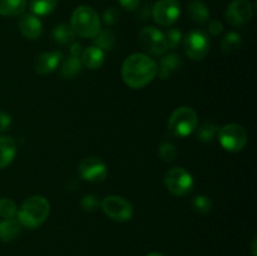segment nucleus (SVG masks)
Returning <instances> with one entry per match:
<instances>
[{"label":"nucleus","instance_id":"f8f14e48","mask_svg":"<svg viewBox=\"0 0 257 256\" xmlns=\"http://www.w3.org/2000/svg\"><path fill=\"white\" fill-rule=\"evenodd\" d=\"M79 173L82 178L92 183H99L105 180L108 170L105 163L98 157H87L79 163Z\"/></svg>","mask_w":257,"mask_h":256},{"label":"nucleus","instance_id":"9b49d317","mask_svg":"<svg viewBox=\"0 0 257 256\" xmlns=\"http://www.w3.org/2000/svg\"><path fill=\"white\" fill-rule=\"evenodd\" d=\"M253 9L248 0H233L226 9V20L235 28H241L252 19Z\"/></svg>","mask_w":257,"mask_h":256},{"label":"nucleus","instance_id":"bb28decb","mask_svg":"<svg viewBox=\"0 0 257 256\" xmlns=\"http://www.w3.org/2000/svg\"><path fill=\"white\" fill-rule=\"evenodd\" d=\"M192 207L196 212L206 215V213H210L211 208H212V201L208 196L198 195L192 200Z\"/></svg>","mask_w":257,"mask_h":256},{"label":"nucleus","instance_id":"cd10ccee","mask_svg":"<svg viewBox=\"0 0 257 256\" xmlns=\"http://www.w3.org/2000/svg\"><path fill=\"white\" fill-rule=\"evenodd\" d=\"M17 212L18 207L14 201L10 198H0V217L14 218Z\"/></svg>","mask_w":257,"mask_h":256},{"label":"nucleus","instance_id":"c85d7f7f","mask_svg":"<svg viewBox=\"0 0 257 256\" xmlns=\"http://www.w3.org/2000/svg\"><path fill=\"white\" fill-rule=\"evenodd\" d=\"M182 32L180 29H176V28H170L165 33L166 44H167L168 49H175V48H177L178 44L182 42Z\"/></svg>","mask_w":257,"mask_h":256},{"label":"nucleus","instance_id":"412c9836","mask_svg":"<svg viewBox=\"0 0 257 256\" xmlns=\"http://www.w3.org/2000/svg\"><path fill=\"white\" fill-rule=\"evenodd\" d=\"M28 0H0V15L17 17L24 13Z\"/></svg>","mask_w":257,"mask_h":256},{"label":"nucleus","instance_id":"5701e85b","mask_svg":"<svg viewBox=\"0 0 257 256\" xmlns=\"http://www.w3.org/2000/svg\"><path fill=\"white\" fill-rule=\"evenodd\" d=\"M52 35L53 38H54L55 42L59 43V44L62 45H65L73 42L75 34L74 32H73L72 28H70V25L62 23V24H58L57 27L53 29Z\"/></svg>","mask_w":257,"mask_h":256},{"label":"nucleus","instance_id":"ddd939ff","mask_svg":"<svg viewBox=\"0 0 257 256\" xmlns=\"http://www.w3.org/2000/svg\"><path fill=\"white\" fill-rule=\"evenodd\" d=\"M62 58L63 54L59 50L42 53L35 58L34 70L39 74H49L57 69L58 65L62 62Z\"/></svg>","mask_w":257,"mask_h":256},{"label":"nucleus","instance_id":"e433bc0d","mask_svg":"<svg viewBox=\"0 0 257 256\" xmlns=\"http://www.w3.org/2000/svg\"><path fill=\"white\" fill-rule=\"evenodd\" d=\"M252 255L256 256V237L252 241Z\"/></svg>","mask_w":257,"mask_h":256},{"label":"nucleus","instance_id":"1a4fd4ad","mask_svg":"<svg viewBox=\"0 0 257 256\" xmlns=\"http://www.w3.org/2000/svg\"><path fill=\"white\" fill-rule=\"evenodd\" d=\"M181 15V5L178 0H158L152 7V17L161 27H171Z\"/></svg>","mask_w":257,"mask_h":256},{"label":"nucleus","instance_id":"f3484780","mask_svg":"<svg viewBox=\"0 0 257 256\" xmlns=\"http://www.w3.org/2000/svg\"><path fill=\"white\" fill-rule=\"evenodd\" d=\"M80 62L89 69H98L104 63V52L98 47H88L80 54Z\"/></svg>","mask_w":257,"mask_h":256},{"label":"nucleus","instance_id":"423d86ee","mask_svg":"<svg viewBox=\"0 0 257 256\" xmlns=\"http://www.w3.org/2000/svg\"><path fill=\"white\" fill-rule=\"evenodd\" d=\"M218 141L228 152H238L247 143V132L245 128L236 123H230L218 130Z\"/></svg>","mask_w":257,"mask_h":256},{"label":"nucleus","instance_id":"4468645a","mask_svg":"<svg viewBox=\"0 0 257 256\" xmlns=\"http://www.w3.org/2000/svg\"><path fill=\"white\" fill-rule=\"evenodd\" d=\"M19 29L20 33L24 35L27 39L34 40L38 39L42 34L43 25L39 18L34 14H23L19 19Z\"/></svg>","mask_w":257,"mask_h":256},{"label":"nucleus","instance_id":"dca6fc26","mask_svg":"<svg viewBox=\"0 0 257 256\" xmlns=\"http://www.w3.org/2000/svg\"><path fill=\"white\" fill-rule=\"evenodd\" d=\"M17 155V143L10 136H0V170L8 167Z\"/></svg>","mask_w":257,"mask_h":256},{"label":"nucleus","instance_id":"c9c22d12","mask_svg":"<svg viewBox=\"0 0 257 256\" xmlns=\"http://www.w3.org/2000/svg\"><path fill=\"white\" fill-rule=\"evenodd\" d=\"M82 45H80L79 43H74V44L72 45V48H70V55H73V57H79V55L82 54Z\"/></svg>","mask_w":257,"mask_h":256},{"label":"nucleus","instance_id":"f704fd0d","mask_svg":"<svg viewBox=\"0 0 257 256\" xmlns=\"http://www.w3.org/2000/svg\"><path fill=\"white\" fill-rule=\"evenodd\" d=\"M223 30V24L220 20H212V22L208 24V32L212 35H218L221 34Z\"/></svg>","mask_w":257,"mask_h":256},{"label":"nucleus","instance_id":"7ed1b4c3","mask_svg":"<svg viewBox=\"0 0 257 256\" xmlns=\"http://www.w3.org/2000/svg\"><path fill=\"white\" fill-rule=\"evenodd\" d=\"M70 28L74 34L82 38H95L100 32V18L93 8L80 5L73 12Z\"/></svg>","mask_w":257,"mask_h":256},{"label":"nucleus","instance_id":"aec40b11","mask_svg":"<svg viewBox=\"0 0 257 256\" xmlns=\"http://www.w3.org/2000/svg\"><path fill=\"white\" fill-rule=\"evenodd\" d=\"M82 68L83 64L80 62V58L69 55V57L63 60L62 65H60L59 74L64 79H73L82 72Z\"/></svg>","mask_w":257,"mask_h":256},{"label":"nucleus","instance_id":"473e14b6","mask_svg":"<svg viewBox=\"0 0 257 256\" xmlns=\"http://www.w3.org/2000/svg\"><path fill=\"white\" fill-rule=\"evenodd\" d=\"M10 125H12V118L4 110H0V132H4V131L9 130Z\"/></svg>","mask_w":257,"mask_h":256},{"label":"nucleus","instance_id":"72a5a7b5","mask_svg":"<svg viewBox=\"0 0 257 256\" xmlns=\"http://www.w3.org/2000/svg\"><path fill=\"white\" fill-rule=\"evenodd\" d=\"M120 7L125 10H130V12H133V10L137 9L141 4V0H118Z\"/></svg>","mask_w":257,"mask_h":256},{"label":"nucleus","instance_id":"4be33fe9","mask_svg":"<svg viewBox=\"0 0 257 256\" xmlns=\"http://www.w3.org/2000/svg\"><path fill=\"white\" fill-rule=\"evenodd\" d=\"M242 45V38L238 33L230 32L225 35V38L221 42V49L226 54H233L237 52Z\"/></svg>","mask_w":257,"mask_h":256},{"label":"nucleus","instance_id":"6ab92c4d","mask_svg":"<svg viewBox=\"0 0 257 256\" xmlns=\"http://www.w3.org/2000/svg\"><path fill=\"white\" fill-rule=\"evenodd\" d=\"M188 17L197 24H206L210 19V10L207 5L201 0H192L187 8Z\"/></svg>","mask_w":257,"mask_h":256},{"label":"nucleus","instance_id":"f03ea898","mask_svg":"<svg viewBox=\"0 0 257 256\" xmlns=\"http://www.w3.org/2000/svg\"><path fill=\"white\" fill-rule=\"evenodd\" d=\"M50 206L49 202L43 196H32L27 198L22 207L18 210V221L22 225V227L27 228H37L49 216Z\"/></svg>","mask_w":257,"mask_h":256},{"label":"nucleus","instance_id":"a878e982","mask_svg":"<svg viewBox=\"0 0 257 256\" xmlns=\"http://www.w3.org/2000/svg\"><path fill=\"white\" fill-rule=\"evenodd\" d=\"M218 130H220V127L216 125L215 123L206 122L198 128L197 136L198 138H200V141H202V142H206V143L212 142V141L216 138V136H217Z\"/></svg>","mask_w":257,"mask_h":256},{"label":"nucleus","instance_id":"393cba45","mask_svg":"<svg viewBox=\"0 0 257 256\" xmlns=\"http://www.w3.org/2000/svg\"><path fill=\"white\" fill-rule=\"evenodd\" d=\"M95 47L99 48L100 50H107L109 52L115 44V35L110 29H100V32L95 35Z\"/></svg>","mask_w":257,"mask_h":256},{"label":"nucleus","instance_id":"6e6552de","mask_svg":"<svg viewBox=\"0 0 257 256\" xmlns=\"http://www.w3.org/2000/svg\"><path fill=\"white\" fill-rule=\"evenodd\" d=\"M182 39L186 54L192 60L203 59L210 50V39L202 30H191Z\"/></svg>","mask_w":257,"mask_h":256},{"label":"nucleus","instance_id":"c756f323","mask_svg":"<svg viewBox=\"0 0 257 256\" xmlns=\"http://www.w3.org/2000/svg\"><path fill=\"white\" fill-rule=\"evenodd\" d=\"M158 155L160 158L165 162H171L176 158L177 156V148L175 145H172L171 142H165L160 146V150H158Z\"/></svg>","mask_w":257,"mask_h":256},{"label":"nucleus","instance_id":"4c0bfd02","mask_svg":"<svg viewBox=\"0 0 257 256\" xmlns=\"http://www.w3.org/2000/svg\"><path fill=\"white\" fill-rule=\"evenodd\" d=\"M147 256H165V255L161 252H150Z\"/></svg>","mask_w":257,"mask_h":256},{"label":"nucleus","instance_id":"39448f33","mask_svg":"<svg viewBox=\"0 0 257 256\" xmlns=\"http://www.w3.org/2000/svg\"><path fill=\"white\" fill-rule=\"evenodd\" d=\"M165 186L172 195L183 197L193 190L192 175L182 167H172L165 173Z\"/></svg>","mask_w":257,"mask_h":256},{"label":"nucleus","instance_id":"f257e3e1","mask_svg":"<svg viewBox=\"0 0 257 256\" xmlns=\"http://www.w3.org/2000/svg\"><path fill=\"white\" fill-rule=\"evenodd\" d=\"M158 65L152 58L143 53L131 54L123 62L122 78L123 82L131 88L140 89L150 84L157 75Z\"/></svg>","mask_w":257,"mask_h":256},{"label":"nucleus","instance_id":"9d476101","mask_svg":"<svg viewBox=\"0 0 257 256\" xmlns=\"http://www.w3.org/2000/svg\"><path fill=\"white\" fill-rule=\"evenodd\" d=\"M138 40L143 49L152 55H163L167 52L165 34L155 27L143 28L138 35Z\"/></svg>","mask_w":257,"mask_h":256},{"label":"nucleus","instance_id":"0eeeda50","mask_svg":"<svg viewBox=\"0 0 257 256\" xmlns=\"http://www.w3.org/2000/svg\"><path fill=\"white\" fill-rule=\"evenodd\" d=\"M100 207L108 217L114 221L124 222L133 217V206L130 201L120 196H107L100 203Z\"/></svg>","mask_w":257,"mask_h":256},{"label":"nucleus","instance_id":"2eb2a0df","mask_svg":"<svg viewBox=\"0 0 257 256\" xmlns=\"http://www.w3.org/2000/svg\"><path fill=\"white\" fill-rule=\"evenodd\" d=\"M181 67H182V58L176 53H170L161 59L157 74L160 75L161 79H167Z\"/></svg>","mask_w":257,"mask_h":256},{"label":"nucleus","instance_id":"2f4dec72","mask_svg":"<svg viewBox=\"0 0 257 256\" xmlns=\"http://www.w3.org/2000/svg\"><path fill=\"white\" fill-rule=\"evenodd\" d=\"M119 10H118L117 8L109 7L104 10V13H103V22L107 25H114L115 23L118 22V19H119Z\"/></svg>","mask_w":257,"mask_h":256},{"label":"nucleus","instance_id":"a211bd4d","mask_svg":"<svg viewBox=\"0 0 257 256\" xmlns=\"http://www.w3.org/2000/svg\"><path fill=\"white\" fill-rule=\"evenodd\" d=\"M22 232V225L15 218H4L0 222V240L4 242H12L19 237Z\"/></svg>","mask_w":257,"mask_h":256},{"label":"nucleus","instance_id":"b1692460","mask_svg":"<svg viewBox=\"0 0 257 256\" xmlns=\"http://www.w3.org/2000/svg\"><path fill=\"white\" fill-rule=\"evenodd\" d=\"M58 5V0H32L30 2V9L33 14L37 17L49 15L55 10Z\"/></svg>","mask_w":257,"mask_h":256},{"label":"nucleus","instance_id":"7c9ffc66","mask_svg":"<svg viewBox=\"0 0 257 256\" xmlns=\"http://www.w3.org/2000/svg\"><path fill=\"white\" fill-rule=\"evenodd\" d=\"M100 206L99 200H98L97 196L94 195H87L83 197L82 200V207L84 211L88 212H94L95 210H98Z\"/></svg>","mask_w":257,"mask_h":256},{"label":"nucleus","instance_id":"20e7f679","mask_svg":"<svg viewBox=\"0 0 257 256\" xmlns=\"http://www.w3.org/2000/svg\"><path fill=\"white\" fill-rule=\"evenodd\" d=\"M197 113L190 107H180L171 114L168 119V130L176 137H188L197 128Z\"/></svg>","mask_w":257,"mask_h":256}]
</instances>
